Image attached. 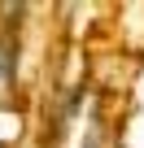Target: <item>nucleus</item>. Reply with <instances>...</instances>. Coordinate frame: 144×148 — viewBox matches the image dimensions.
<instances>
[{
  "mask_svg": "<svg viewBox=\"0 0 144 148\" xmlns=\"http://www.w3.org/2000/svg\"><path fill=\"white\" fill-rule=\"evenodd\" d=\"M13 96V52H9V44L0 39V105H5Z\"/></svg>",
  "mask_w": 144,
  "mask_h": 148,
  "instance_id": "nucleus-1",
  "label": "nucleus"
}]
</instances>
